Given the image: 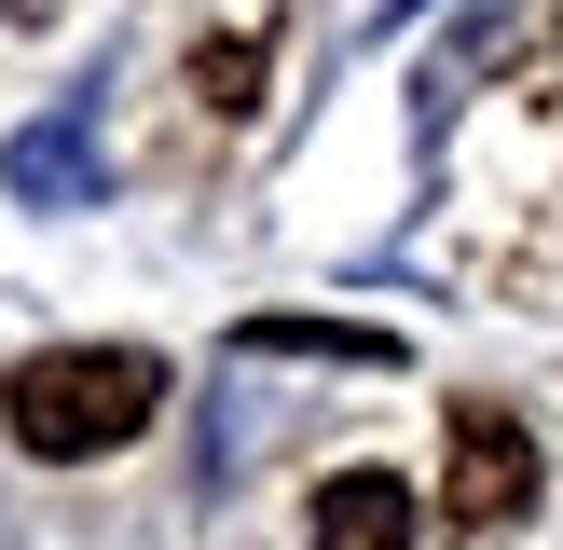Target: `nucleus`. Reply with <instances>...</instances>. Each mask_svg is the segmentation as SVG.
Listing matches in <instances>:
<instances>
[{"instance_id": "20e7f679", "label": "nucleus", "mask_w": 563, "mask_h": 550, "mask_svg": "<svg viewBox=\"0 0 563 550\" xmlns=\"http://www.w3.org/2000/svg\"><path fill=\"white\" fill-rule=\"evenodd\" d=\"M0 179H14L27 207H97V193H110V165H97V124H82V110L27 124L14 152H0Z\"/></svg>"}, {"instance_id": "f257e3e1", "label": "nucleus", "mask_w": 563, "mask_h": 550, "mask_svg": "<svg viewBox=\"0 0 563 550\" xmlns=\"http://www.w3.org/2000/svg\"><path fill=\"white\" fill-rule=\"evenodd\" d=\"M152 413H165V358L152 344H42V358L0 372V427H14V454H42V468L124 454Z\"/></svg>"}, {"instance_id": "423d86ee", "label": "nucleus", "mask_w": 563, "mask_h": 550, "mask_svg": "<svg viewBox=\"0 0 563 550\" xmlns=\"http://www.w3.org/2000/svg\"><path fill=\"white\" fill-rule=\"evenodd\" d=\"M262 69H275V28H220V42L192 55V97H207L220 124H247V110H262Z\"/></svg>"}, {"instance_id": "f03ea898", "label": "nucleus", "mask_w": 563, "mask_h": 550, "mask_svg": "<svg viewBox=\"0 0 563 550\" xmlns=\"http://www.w3.org/2000/svg\"><path fill=\"white\" fill-rule=\"evenodd\" d=\"M537 495H550L537 427H522L509 399H454V427H440V522H454V537H509Z\"/></svg>"}, {"instance_id": "7ed1b4c3", "label": "nucleus", "mask_w": 563, "mask_h": 550, "mask_svg": "<svg viewBox=\"0 0 563 550\" xmlns=\"http://www.w3.org/2000/svg\"><path fill=\"white\" fill-rule=\"evenodd\" d=\"M412 522H427V509H412L399 468H330L317 509H302V537H317V550H412Z\"/></svg>"}, {"instance_id": "0eeeda50", "label": "nucleus", "mask_w": 563, "mask_h": 550, "mask_svg": "<svg viewBox=\"0 0 563 550\" xmlns=\"http://www.w3.org/2000/svg\"><path fill=\"white\" fill-rule=\"evenodd\" d=\"M399 14H412V0H399Z\"/></svg>"}, {"instance_id": "39448f33", "label": "nucleus", "mask_w": 563, "mask_h": 550, "mask_svg": "<svg viewBox=\"0 0 563 550\" xmlns=\"http://www.w3.org/2000/svg\"><path fill=\"white\" fill-rule=\"evenodd\" d=\"M234 344H247V358H357V372H385V358H399V330H344V317H247Z\"/></svg>"}]
</instances>
